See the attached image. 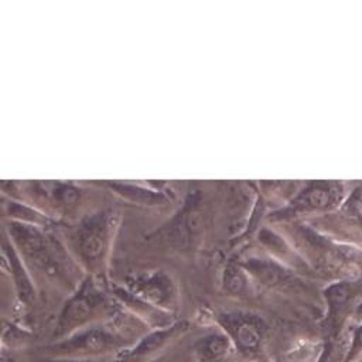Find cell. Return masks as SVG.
Instances as JSON below:
<instances>
[{
	"instance_id": "1",
	"label": "cell",
	"mask_w": 362,
	"mask_h": 362,
	"mask_svg": "<svg viewBox=\"0 0 362 362\" xmlns=\"http://www.w3.org/2000/svg\"><path fill=\"white\" fill-rule=\"evenodd\" d=\"M137 339L127 337L123 331L105 322L82 328L62 339L51 341L38 348L44 358L54 359H95L117 355L130 348Z\"/></svg>"
},
{
	"instance_id": "2",
	"label": "cell",
	"mask_w": 362,
	"mask_h": 362,
	"mask_svg": "<svg viewBox=\"0 0 362 362\" xmlns=\"http://www.w3.org/2000/svg\"><path fill=\"white\" fill-rule=\"evenodd\" d=\"M119 214L103 209L85 216L71 232V246L76 259L89 272H100L107 259L117 228Z\"/></svg>"
},
{
	"instance_id": "3",
	"label": "cell",
	"mask_w": 362,
	"mask_h": 362,
	"mask_svg": "<svg viewBox=\"0 0 362 362\" xmlns=\"http://www.w3.org/2000/svg\"><path fill=\"white\" fill-rule=\"evenodd\" d=\"M112 303L106 293L95 284L92 277H86L62 305L52 331V341L62 339L82 328L99 324L107 318Z\"/></svg>"
},
{
	"instance_id": "4",
	"label": "cell",
	"mask_w": 362,
	"mask_h": 362,
	"mask_svg": "<svg viewBox=\"0 0 362 362\" xmlns=\"http://www.w3.org/2000/svg\"><path fill=\"white\" fill-rule=\"evenodd\" d=\"M8 230L17 252L33 272L49 280L58 279L69 284L65 262L57 242L27 222H11Z\"/></svg>"
},
{
	"instance_id": "5",
	"label": "cell",
	"mask_w": 362,
	"mask_h": 362,
	"mask_svg": "<svg viewBox=\"0 0 362 362\" xmlns=\"http://www.w3.org/2000/svg\"><path fill=\"white\" fill-rule=\"evenodd\" d=\"M219 328L229 337L235 354L247 358L249 362L263 352L266 341V324L264 321L250 313L229 311L218 315Z\"/></svg>"
},
{
	"instance_id": "6",
	"label": "cell",
	"mask_w": 362,
	"mask_h": 362,
	"mask_svg": "<svg viewBox=\"0 0 362 362\" xmlns=\"http://www.w3.org/2000/svg\"><path fill=\"white\" fill-rule=\"evenodd\" d=\"M127 291L150 305L173 314L178 303V290L171 279L163 270L139 274L129 280Z\"/></svg>"
},
{
	"instance_id": "7",
	"label": "cell",
	"mask_w": 362,
	"mask_h": 362,
	"mask_svg": "<svg viewBox=\"0 0 362 362\" xmlns=\"http://www.w3.org/2000/svg\"><path fill=\"white\" fill-rule=\"evenodd\" d=\"M187 321H174L164 328H156L141 335L130 348L117 354L113 362H148L168 345L177 341L187 329Z\"/></svg>"
},
{
	"instance_id": "8",
	"label": "cell",
	"mask_w": 362,
	"mask_h": 362,
	"mask_svg": "<svg viewBox=\"0 0 362 362\" xmlns=\"http://www.w3.org/2000/svg\"><path fill=\"white\" fill-rule=\"evenodd\" d=\"M233 352V345L222 329L199 337L192 345L195 362H225Z\"/></svg>"
},
{
	"instance_id": "9",
	"label": "cell",
	"mask_w": 362,
	"mask_h": 362,
	"mask_svg": "<svg viewBox=\"0 0 362 362\" xmlns=\"http://www.w3.org/2000/svg\"><path fill=\"white\" fill-rule=\"evenodd\" d=\"M109 188L116 191L123 198L143 204V205H158L165 201V197L154 189L144 188L136 184H126V182H109L106 184Z\"/></svg>"
},
{
	"instance_id": "10",
	"label": "cell",
	"mask_w": 362,
	"mask_h": 362,
	"mask_svg": "<svg viewBox=\"0 0 362 362\" xmlns=\"http://www.w3.org/2000/svg\"><path fill=\"white\" fill-rule=\"evenodd\" d=\"M332 184H313L308 187L297 199V204L304 208H324L327 206L335 195Z\"/></svg>"
},
{
	"instance_id": "11",
	"label": "cell",
	"mask_w": 362,
	"mask_h": 362,
	"mask_svg": "<svg viewBox=\"0 0 362 362\" xmlns=\"http://www.w3.org/2000/svg\"><path fill=\"white\" fill-rule=\"evenodd\" d=\"M40 188L44 189V192H48V197L52 198L55 205H59L62 208H71L76 205L81 199V191L69 184H40Z\"/></svg>"
},
{
	"instance_id": "12",
	"label": "cell",
	"mask_w": 362,
	"mask_h": 362,
	"mask_svg": "<svg viewBox=\"0 0 362 362\" xmlns=\"http://www.w3.org/2000/svg\"><path fill=\"white\" fill-rule=\"evenodd\" d=\"M10 260H11V267H13L14 277H16V287H17L18 298L24 304H31L34 300L33 284L30 283L21 263L18 262V257L13 253V250H10Z\"/></svg>"
},
{
	"instance_id": "13",
	"label": "cell",
	"mask_w": 362,
	"mask_h": 362,
	"mask_svg": "<svg viewBox=\"0 0 362 362\" xmlns=\"http://www.w3.org/2000/svg\"><path fill=\"white\" fill-rule=\"evenodd\" d=\"M362 359V321L352 329L342 362H359Z\"/></svg>"
},
{
	"instance_id": "14",
	"label": "cell",
	"mask_w": 362,
	"mask_h": 362,
	"mask_svg": "<svg viewBox=\"0 0 362 362\" xmlns=\"http://www.w3.org/2000/svg\"><path fill=\"white\" fill-rule=\"evenodd\" d=\"M223 287L230 294H242L246 288V280L236 267H228L223 276Z\"/></svg>"
},
{
	"instance_id": "15",
	"label": "cell",
	"mask_w": 362,
	"mask_h": 362,
	"mask_svg": "<svg viewBox=\"0 0 362 362\" xmlns=\"http://www.w3.org/2000/svg\"><path fill=\"white\" fill-rule=\"evenodd\" d=\"M0 362H20V359L13 354V351L3 349L0 351Z\"/></svg>"
},
{
	"instance_id": "16",
	"label": "cell",
	"mask_w": 362,
	"mask_h": 362,
	"mask_svg": "<svg viewBox=\"0 0 362 362\" xmlns=\"http://www.w3.org/2000/svg\"><path fill=\"white\" fill-rule=\"evenodd\" d=\"M40 362H98V361H95V359H66V358L54 359V358H44Z\"/></svg>"
},
{
	"instance_id": "17",
	"label": "cell",
	"mask_w": 362,
	"mask_h": 362,
	"mask_svg": "<svg viewBox=\"0 0 362 362\" xmlns=\"http://www.w3.org/2000/svg\"><path fill=\"white\" fill-rule=\"evenodd\" d=\"M4 329H6V325H4V322H1V320H0V342H1V335H3Z\"/></svg>"
},
{
	"instance_id": "18",
	"label": "cell",
	"mask_w": 362,
	"mask_h": 362,
	"mask_svg": "<svg viewBox=\"0 0 362 362\" xmlns=\"http://www.w3.org/2000/svg\"><path fill=\"white\" fill-rule=\"evenodd\" d=\"M225 362H232V361H230V359H228V361H225Z\"/></svg>"
},
{
	"instance_id": "19",
	"label": "cell",
	"mask_w": 362,
	"mask_h": 362,
	"mask_svg": "<svg viewBox=\"0 0 362 362\" xmlns=\"http://www.w3.org/2000/svg\"><path fill=\"white\" fill-rule=\"evenodd\" d=\"M359 362H362V359H361V361H359Z\"/></svg>"
}]
</instances>
